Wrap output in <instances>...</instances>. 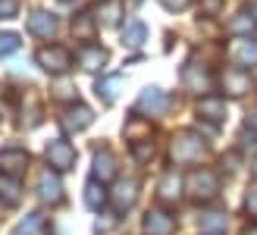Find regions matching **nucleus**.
Returning a JSON list of instances; mask_svg holds the SVG:
<instances>
[{
    "label": "nucleus",
    "instance_id": "2",
    "mask_svg": "<svg viewBox=\"0 0 257 235\" xmlns=\"http://www.w3.org/2000/svg\"><path fill=\"white\" fill-rule=\"evenodd\" d=\"M179 82H182V88L191 91V94L207 97V94H213V88H216V75L210 72V66L188 60L185 66H182V72H179Z\"/></svg>",
    "mask_w": 257,
    "mask_h": 235
},
{
    "label": "nucleus",
    "instance_id": "13",
    "mask_svg": "<svg viewBox=\"0 0 257 235\" xmlns=\"http://www.w3.org/2000/svg\"><path fill=\"white\" fill-rule=\"evenodd\" d=\"M198 116H201L204 123H210V126H220L226 120V97H220V94L201 97L198 100Z\"/></svg>",
    "mask_w": 257,
    "mask_h": 235
},
{
    "label": "nucleus",
    "instance_id": "32",
    "mask_svg": "<svg viewBox=\"0 0 257 235\" xmlns=\"http://www.w3.org/2000/svg\"><path fill=\"white\" fill-rule=\"evenodd\" d=\"M245 210H248L251 219H257V185H251L248 194H245Z\"/></svg>",
    "mask_w": 257,
    "mask_h": 235
},
{
    "label": "nucleus",
    "instance_id": "19",
    "mask_svg": "<svg viewBox=\"0 0 257 235\" xmlns=\"http://www.w3.org/2000/svg\"><path fill=\"white\" fill-rule=\"evenodd\" d=\"M145 232L148 235H173L176 232V219L166 210H148L145 213Z\"/></svg>",
    "mask_w": 257,
    "mask_h": 235
},
{
    "label": "nucleus",
    "instance_id": "14",
    "mask_svg": "<svg viewBox=\"0 0 257 235\" xmlns=\"http://www.w3.org/2000/svg\"><path fill=\"white\" fill-rule=\"evenodd\" d=\"M107 47H100V44H82L79 47V66L88 69V72H97V69H104L107 66Z\"/></svg>",
    "mask_w": 257,
    "mask_h": 235
},
{
    "label": "nucleus",
    "instance_id": "33",
    "mask_svg": "<svg viewBox=\"0 0 257 235\" xmlns=\"http://www.w3.org/2000/svg\"><path fill=\"white\" fill-rule=\"evenodd\" d=\"M19 13V0H0V19H13Z\"/></svg>",
    "mask_w": 257,
    "mask_h": 235
},
{
    "label": "nucleus",
    "instance_id": "35",
    "mask_svg": "<svg viewBox=\"0 0 257 235\" xmlns=\"http://www.w3.org/2000/svg\"><path fill=\"white\" fill-rule=\"evenodd\" d=\"M241 235H257V223H251V226H248L245 232H241Z\"/></svg>",
    "mask_w": 257,
    "mask_h": 235
},
{
    "label": "nucleus",
    "instance_id": "17",
    "mask_svg": "<svg viewBox=\"0 0 257 235\" xmlns=\"http://www.w3.org/2000/svg\"><path fill=\"white\" fill-rule=\"evenodd\" d=\"M223 88H226L232 97L248 94V91H251V75H248V69H235V66H229V69L223 72Z\"/></svg>",
    "mask_w": 257,
    "mask_h": 235
},
{
    "label": "nucleus",
    "instance_id": "16",
    "mask_svg": "<svg viewBox=\"0 0 257 235\" xmlns=\"http://www.w3.org/2000/svg\"><path fill=\"white\" fill-rule=\"evenodd\" d=\"M135 198H138V182H135V179H119V182H116V191L110 194V201H113V207H116V213L128 210V207L135 204Z\"/></svg>",
    "mask_w": 257,
    "mask_h": 235
},
{
    "label": "nucleus",
    "instance_id": "10",
    "mask_svg": "<svg viewBox=\"0 0 257 235\" xmlns=\"http://www.w3.org/2000/svg\"><path fill=\"white\" fill-rule=\"evenodd\" d=\"M182 188H185L182 176H179L176 169H170V173H163L160 182H157V201L173 207V204H179V198H182Z\"/></svg>",
    "mask_w": 257,
    "mask_h": 235
},
{
    "label": "nucleus",
    "instance_id": "28",
    "mask_svg": "<svg viewBox=\"0 0 257 235\" xmlns=\"http://www.w3.org/2000/svg\"><path fill=\"white\" fill-rule=\"evenodd\" d=\"M44 232H47V216L44 213H29L16 229V235H44Z\"/></svg>",
    "mask_w": 257,
    "mask_h": 235
},
{
    "label": "nucleus",
    "instance_id": "26",
    "mask_svg": "<svg viewBox=\"0 0 257 235\" xmlns=\"http://www.w3.org/2000/svg\"><path fill=\"white\" fill-rule=\"evenodd\" d=\"M0 201H4L7 207H19V201H22V185H19V179L0 176Z\"/></svg>",
    "mask_w": 257,
    "mask_h": 235
},
{
    "label": "nucleus",
    "instance_id": "31",
    "mask_svg": "<svg viewBox=\"0 0 257 235\" xmlns=\"http://www.w3.org/2000/svg\"><path fill=\"white\" fill-rule=\"evenodd\" d=\"M223 7H226V0H201V13H204L207 19L220 16V13H223Z\"/></svg>",
    "mask_w": 257,
    "mask_h": 235
},
{
    "label": "nucleus",
    "instance_id": "15",
    "mask_svg": "<svg viewBox=\"0 0 257 235\" xmlns=\"http://www.w3.org/2000/svg\"><path fill=\"white\" fill-rule=\"evenodd\" d=\"M125 141L128 145H135V141H151V135H154V126H151V120L148 116H138V113H132L125 120Z\"/></svg>",
    "mask_w": 257,
    "mask_h": 235
},
{
    "label": "nucleus",
    "instance_id": "8",
    "mask_svg": "<svg viewBox=\"0 0 257 235\" xmlns=\"http://www.w3.org/2000/svg\"><path fill=\"white\" fill-rule=\"evenodd\" d=\"M229 63L235 69H248V66H257V38H235L226 50Z\"/></svg>",
    "mask_w": 257,
    "mask_h": 235
},
{
    "label": "nucleus",
    "instance_id": "27",
    "mask_svg": "<svg viewBox=\"0 0 257 235\" xmlns=\"http://www.w3.org/2000/svg\"><path fill=\"white\" fill-rule=\"evenodd\" d=\"M226 232V213L223 210H210L201 216V235H223Z\"/></svg>",
    "mask_w": 257,
    "mask_h": 235
},
{
    "label": "nucleus",
    "instance_id": "24",
    "mask_svg": "<svg viewBox=\"0 0 257 235\" xmlns=\"http://www.w3.org/2000/svg\"><path fill=\"white\" fill-rule=\"evenodd\" d=\"M145 41H148V25L141 22V19H128L122 25V44L132 47V50H138Z\"/></svg>",
    "mask_w": 257,
    "mask_h": 235
},
{
    "label": "nucleus",
    "instance_id": "20",
    "mask_svg": "<svg viewBox=\"0 0 257 235\" xmlns=\"http://www.w3.org/2000/svg\"><path fill=\"white\" fill-rule=\"evenodd\" d=\"M97 25H104V29H113V25H119L122 19V0H100V4L91 10Z\"/></svg>",
    "mask_w": 257,
    "mask_h": 235
},
{
    "label": "nucleus",
    "instance_id": "7",
    "mask_svg": "<svg viewBox=\"0 0 257 235\" xmlns=\"http://www.w3.org/2000/svg\"><path fill=\"white\" fill-rule=\"evenodd\" d=\"M166 110H170V94H166V91H160V88H145L138 94V100H135V113L138 116H163Z\"/></svg>",
    "mask_w": 257,
    "mask_h": 235
},
{
    "label": "nucleus",
    "instance_id": "36",
    "mask_svg": "<svg viewBox=\"0 0 257 235\" xmlns=\"http://www.w3.org/2000/svg\"><path fill=\"white\" fill-rule=\"evenodd\" d=\"M251 173H254V179H257V157H254V166H251Z\"/></svg>",
    "mask_w": 257,
    "mask_h": 235
},
{
    "label": "nucleus",
    "instance_id": "6",
    "mask_svg": "<svg viewBox=\"0 0 257 235\" xmlns=\"http://www.w3.org/2000/svg\"><path fill=\"white\" fill-rule=\"evenodd\" d=\"M94 123V113H91V107H85V103H79V100H72V103H66L63 107V113H60V129L63 132H85L88 126Z\"/></svg>",
    "mask_w": 257,
    "mask_h": 235
},
{
    "label": "nucleus",
    "instance_id": "22",
    "mask_svg": "<svg viewBox=\"0 0 257 235\" xmlns=\"http://www.w3.org/2000/svg\"><path fill=\"white\" fill-rule=\"evenodd\" d=\"M94 179H100V182L116 179V157H113L107 148L94 151Z\"/></svg>",
    "mask_w": 257,
    "mask_h": 235
},
{
    "label": "nucleus",
    "instance_id": "34",
    "mask_svg": "<svg viewBox=\"0 0 257 235\" xmlns=\"http://www.w3.org/2000/svg\"><path fill=\"white\" fill-rule=\"evenodd\" d=\"M191 4V0H160V7L163 10H170V13H179V10H185Z\"/></svg>",
    "mask_w": 257,
    "mask_h": 235
},
{
    "label": "nucleus",
    "instance_id": "4",
    "mask_svg": "<svg viewBox=\"0 0 257 235\" xmlns=\"http://www.w3.org/2000/svg\"><path fill=\"white\" fill-rule=\"evenodd\" d=\"M35 63L50 75H66L72 69V54L63 44H44V47H38Z\"/></svg>",
    "mask_w": 257,
    "mask_h": 235
},
{
    "label": "nucleus",
    "instance_id": "30",
    "mask_svg": "<svg viewBox=\"0 0 257 235\" xmlns=\"http://www.w3.org/2000/svg\"><path fill=\"white\" fill-rule=\"evenodd\" d=\"M13 50H19V35L16 32H0V57L13 54Z\"/></svg>",
    "mask_w": 257,
    "mask_h": 235
},
{
    "label": "nucleus",
    "instance_id": "18",
    "mask_svg": "<svg viewBox=\"0 0 257 235\" xmlns=\"http://www.w3.org/2000/svg\"><path fill=\"white\" fill-rule=\"evenodd\" d=\"M94 35H97V19L94 13H79L72 16V38L82 44H94Z\"/></svg>",
    "mask_w": 257,
    "mask_h": 235
},
{
    "label": "nucleus",
    "instance_id": "11",
    "mask_svg": "<svg viewBox=\"0 0 257 235\" xmlns=\"http://www.w3.org/2000/svg\"><path fill=\"white\" fill-rule=\"evenodd\" d=\"M25 29H29V35H35V38H54L57 29H60V19H57V13L35 10L29 16V22H25Z\"/></svg>",
    "mask_w": 257,
    "mask_h": 235
},
{
    "label": "nucleus",
    "instance_id": "12",
    "mask_svg": "<svg viewBox=\"0 0 257 235\" xmlns=\"http://www.w3.org/2000/svg\"><path fill=\"white\" fill-rule=\"evenodd\" d=\"M38 198L44 204H63V185H60V173L54 169H41V176H38Z\"/></svg>",
    "mask_w": 257,
    "mask_h": 235
},
{
    "label": "nucleus",
    "instance_id": "9",
    "mask_svg": "<svg viewBox=\"0 0 257 235\" xmlns=\"http://www.w3.org/2000/svg\"><path fill=\"white\" fill-rule=\"evenodd\" d=\"M29 169V151L25 148H0V176L19 179Z\"/></svg>",
    "mask_w": 257,
    "mask_h": 235
},
{
    "label": "nucleus",
    "instance_id": "37",
    "mask_svg": "<svg viewBox=\"0 0 257 235\" xmlns=\"http://www.w3.org/2000/svg\"><path fill=\"white\" fill-rule=\"evenodd\" d=\"M254 16H257V13H254Z\"/></svg>",
    "mask_w": 257,
    "mask_h": 235
},
{
    "label": "nucleus",
    "instance_id": "23",
    "mask_svg": "<svg viewBox=\"0 0 257 235\" xmlns=\"http://www.w3.org/2000/svg\"><path fill=\"white\" fill-rule=\"evenodd\" d=\"M110 201V191L104 188V182L100 179H88L85 182V207L88 210H100Z\"/></svg>",
    "mask_w": 257,
    "mask_h": 235
},
{
    "label": "nucleus",
    "instance_id": "1",
    "mask_svg": "<svg viewBox=\"0 0 257 235\" xmlns=\"http://www.w3.org/2000/svg\"><path fill=\"white\" fill-rule=\"evenodd\" d=\"M204 154H207V141H204L198 132H191V129L179 132V135L173 138V145H170V157H173V163H179V166L198 163Z\"/></svg>",
    "mask_w": 257,
    "mask_h": 235
},
{
    "label": "nucleus",
    "instance_id": "29",
    "mask_svg": "<svg viewBox=\"0 0 257 235\" xmlns=\"http://www.w3.org/2000/svg\"><path fill=\"white\" fill-rule=\"evenodd\" d=\"M128 148H132V157L138 163H148L154 157V141H135V145H128Z\"/></svg>",
    "mask_w": 257,
    "mask_h": 235
},
{
    "label": "nucleus",
    "instance_id": "21",
    "mask_svg": "<svg viewBox=\"0 0 257 235\" xmlns=\"http://www.w3.org/2000/svg\"><path fill=\"white\" fill-rule=\"evenodd\" d=\"M254 29H257V16H251L248 10L235 13V16L226 22V35H232V38H251Z\"/></svg>",
    "mask_w": 257,
    "mask_h": 235
},
{
    "label": "nucleus",
    "instance_id": "5",
    "mask_svg": "<svg viewBox=\"0 0 257 235\" xmlns=\"http://www.w3.org/2000/svg\"><path fill=\"white\" fill-rule=\"evenodd\" d=\"M44 157H47V166L54 169V173H69V169L75 166V160H79V154H75V148L66 138H54L44 148Z\"/></svg>",
    "mask_w": 257,
    "mask_h": 235
},
{
    "label": "nucleus",
    "instance_id": "3",
    "mask_svg": "<svg viewBox=\"0 0 257 235\" xmlns=\"http://www.w3.org/2000/svg\"><path fill=\"white\" fill-rule=\"evenodd\" d=\"M185 191H188L191 201L207 204L220 194V176H216L213 169H191L188 179H185Z\"/></svg>",
    "mask_w": 257,
    "mask_h": 235
},
{
    "label": "nucleus",
    "instance_id": "25",
    "mask_svg": "<svg viewBox=\"0 0 257 235\" xmlns=\"http://www.w3.org/2000/svg\"><path fill=\"white\" fill-rule=\"evenodd\" d=\"M119 88H122V75H104V78H97V82H94V91H97V97L104 100V103L116 100Z\"/></svg>",
    "mask_w": 257,
    "mask_h": 235
}]
</instances>
